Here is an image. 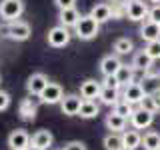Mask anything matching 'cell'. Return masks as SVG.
Here are the masks:
<instances>
[{"instance_id":"cell-8","label":"cell","mask_w":160,"mask_h":150,"mask_svg":"<svg viewBox=\"0 0 160 150\" xmlns=\"http://www.w3.org/2000/svg\"><path fill=\"white\" fill-rule=\"evenodd\" d=\"M144 96H146V94H144V90H142V86H140V82H132V84H128V86H124L122 100H124V102H128L130 106L140 104Z\"/></svg>"},{"instance_id":"cell-14","label":"cell","mask_w":160,"mask_h":150,"mask_svg":"<svg viewBox=\"0 0 160 150\" xmlns=\"http://www.w3.org/2000/svg\"><path fill=\"white\" fill-rule=\"evenodd\" d=\"M52 142H54V136L48 130H38V132H34L32 138H30V146L40 148V150H48L52 146Z\"/></svg>"},{"instance_id":"cell-21","label":"cell","mask_w":160,"mask_h":150,"mask_svg":"<svg viewBox=\"0 0 160 150\" xmlns=\"http://www.w3.org/2000/svg\"><path fill=\"white\" fill-rule=\"evenodd\" d=\"M58 20H60V26L64 28H70V26H76L78 20H80V12L76 8H68V10H60L58 14Z\"/></svg>"},{"instance_id":"cell-19","label":"cell","mask_w":160,"mask_h":150,"mask_svg":"<svg viewBox=\"0 0 160 150\" xmlns=\"http://www.w3.org/2000/svg\"><path fill=\"white\" fill-rule=\"evenodd\" d=\"M120 136H122V146L128 150H136L142 146V134L138 130H124Z\"/></svg>"},{"instance_id":"cell-30","label":"cell","mask_w":160,"mask_h":150,"mask_svg":"<svg viewBox=\"0 0 160 150\" xmlns=\"http://www.w3.org/2000/svg\"><path fill=\"white\" fill-rule=\"evenodd\" d=\"M110 12H112V18H124L126 16V2L124 0H114L112 6H110Z\"/></svg>"},{"instance_id":"cell-3","label":"cell","mask_w":160,"mask_h":150,"mask_svg":"<svg viewBox=\"0 0 160 150\" xmlns=\"http://www.w3.org/2000/svg\"><path fill=\"white\" fill-rule=\"evenodd\" d=\"M30 34H32L30 24L28 22H22V20L8 22V26H6V36L10 40H18V42H22V40H28L30 38Z\"/></svg>"},{"instance_id":"cell-9","label":"cell","mask_w":160,"mask_h":150,"mask_svg":"<svg viewBox=\"0 0 160 150\" xmlns=\"http://www.w3.org/2000/svg\"><path fill=\"white\" fill-rule=\"evenodd\" d=\"M80 106H82V98L78 94H66L60 102V108H62V114L66 116H78Z\"/></svg>"},{"instance_id":"cell-37","label":"cell","mask_w":160,"mask_h":150,"mask_svg":"<svg viewBox=\"0 0 160 150\" xmlns=\"http://www.w3.org/2000/svg\"><path fill=\"white\" fill-rule=\"evenodd\" d=\"M102 86H106V88H120V84H118V80H116V76H106L104 78V84Z\"/></svg>"},{"instance_id":"cell-10","label":"cell","mask_w":160,"mask_h":150,"mask_svg":"<svg viewBox=\"0 0 160 150\" xmlns=\"http://www.w3.org/2000/svg\"><path fill=\"white\" fill-rule=\"evenodd\" d=\"M46 86H48V78L44 76L42 72H34L26 82V90H28L30 96H40Z\"/></svg>"},{"instance_id":"cell-32","label":"cell","mask_w":160,"mask_h":150,"mask_svg":"<svg viewBox=\"0 0 160 150\" xmlns=\"http://www.w3.org/2000/svg\"><path fill=\"white\" fill-rule=\"evenodd\" d=\"M144 52H146L152 60H158L160 58V38L154 40V42H148L146 48H144Z\"/></svg>"},{"instance_id":"cell-39","label":"cell","mask_w":160,"mask_h":150,"mask_svg":"<svg viewBox=\"0 0 160 150\" xmlns=\"http://www.w3.org/2000/svg\"><path fill=\"white\" fill-rule=\"evenodd\" d=\"M28 150H40V148H34V146H28Z\"/></svg>"},{"instance_id":"cell-40","label":"cell","mask_w":160,"mask_h":150,"mask_svg":"<svg viewBox=\"0 0 160 150\" xmlns=\"http://www.w3.org/2000/svg\"><path fill=\"white\" fill-rule=\"evenodd\" d=\"M150 2H154V4H160V0H150Z\"/></svg>"},{"instance_id":"cell-34","label":"cell","mask_w":160,"mask_h":150,"mask_svg":"<svg viewBox=\"0 0 160 150\" xmlns=\"http://www.w3.org/2000/svg\"><path fill=\"white\" fill-rule=\"evenodd\" d=\"M8 106H10V94L4 92V90H0V112L6 110Z\"/></svg>"},{"instance_id":"cell-36","label":"cell","mask_w":160,"mask_h":150,"mask_svg":"<svg viewBox=\"0 0 160 150\" xmlns=\"http://www.w3.org/2000/svg\"><path fill=\"white\" fill-rule=\"evenodd\" d=\"M56 2V6L60 10H68V8H76L74 4H76V0H54Z\"/></svg>"},{"instance_id":"cell-17","label":"cell","mask_w":160,"mask_h":150,"mask_svg":"<svg viewBox=\"0 0 160 150\" xmlns=\"http://www.w3.org/2000/svg\"><path fill=\"white\" fill-rule=\"evenodd\" d=\"M140 86H142L144 94H156L160 90V74L158 72H146V76L142 78V82H140Z\"/></svg>"},{"instance_id":"cell-2","label":"cell","mask_w":160,"mask_h":150,"mask_svg":"<svg viewBox=\"0 0 160 150\" xmlns=\"http://www.w3.org/2000/svg\"><path fill=\"white\" fill-rule=\"evenodd\" d=\"M24 12V2L22 0H2L0 2V16L6 22H14L22 16Z\"/></svg>"},{"instance_id":"cell-5","label":"cell","mask_w":160,"mask_h":150,"mask_svg":"<svg viewBox=\"0 0 160 150\" xmlns=\"http://www.w3.org/2000/svg\"><path fill=\"white\" fill-rule=\"evenodd\" d=\"M38 98H40L42 104H58V102H62V98H64V90L56 82H48V86L42 90V94H40Z\"/></svg>"},{"instance_id":"cell-25","label":"cell","mask_w":160,"mask_h":150,"mask_svg":"<svg viewBox=\"0 0 160 150\" xmlns=\"http://www.w3.org/2000/svg\"><path fill=\"white\" fill-rule=\"evenodd\" d=\"M98 114H100V106L94 100H82V106H80V112H78L80 118H94Z\"/></svg>"},{"instance_id":"cell-12","label":"cell","mask_w":160,"mask_h":150,"mask_svg":"<svg viewBox=\"0 0 160 150\" xmlns=\"http://www.w3.org/2000/svg\"><path fill=\"white\" fill-rule=\"evenodd\" d=\"M120 66H122V62H120V58L116 54H108V56H104L100 60V72L104 74V78L106 76H116Z\"/></svg>"},{"instance_id":"cell-26","label":"cell","mask_w":160,"mask_h":150,"mask_svg":"<svg viewBox=\"0 0 160 150\" xmlns=\"http://www.w3.org/2000/svg\"><path fill=\"white\" fill-rule=\"evenodd\" d=\"M100 102L106 104V106H114L116 102H120V92L116 88H106L102 86V92H100Z\"/></svg>"},{"instance_id":"cell-1","label":"cell","mask_w":160,"mask_h":150,"mask_svg":"<svg viewBox=\"0 0 160 150\" xmlns=\"http://www.w3.org/2000/svg\"><path fill=\"white\" fill-rule=\"evenodd\" d=\"M98 30H100V24L90 16V14H86V16H80L78 24L74 26V34H76L80 40H92L98 34Z\"/></svg>"},{"instance_id":"cell-24","label":"cell","mask_w":160,"mask_h":150,"mask_svg":"<svg viewBox=\"0 0 160 150\" xmlns=\"http://www.w3.org/2000/svg\"><path fill=\"white\" fill-rule=\"evenodd\" d=\"M142 148L144 150H160V132L148 130L142 136Z\"/></svg>"},{"instance_id":"cell-18","label":"cell","mask_w":160,"mask_h":150,"mask_svg":"<svg viewBox=\"0 0 160 150\" xmlns=\"http://www.w3.org/2000/svg\"><path fill=\"white\" fill-rule=\"evenodd\" d=\"M36 112H38V104L32 100V96L24 98L22 102H20L18 114H20V118H22V120H34V118H36Z\"/></svg>"},{"instance_id":"cell-28","label":"cell","mask_w":160,"mask_h":150,"mask_svg":"<svg viewBox=\"0 0 160 150\" xmlns=\"http://www.w3.org/2000/svg\"><path fill=\"white\" fill-rule=\"evenodd\" d=\"M102 144H104V150H120V148H122V136L110 132L108 136H104Z\"/></svg>"},{"instance_id":"cell-13","label":"cell","mask_w":160,"mask_h":150,"mask_svg":"<svg viewBox=\"0 0 160 150\" xmlns=\"http://www.w3.org/2000/svg\"><path fill=\"white\" fill-rule=\"evenodd\" d=\"M100 92H102V84L96 82V80H84L82 84H80V96L82 100H92V98H98Z\"/></svg>"},{"instance_id":"cell-38","label":"cell","mask_w":160,"mask_h":150,"mask_svg":"<svg viewBox=\"0 0 160 150\" xmlns=\"http://www.w3.org/2000/svg\"><path fill=\"white\" fill-rule=\"evenodd\" d=\"M152 96H154V102H156V108L160 110V90H158L156 94H152Z\"/></svg>"},{"instance_id":"cell-27","label":"cell","mask_w":160,"mask_h":150,"mask_svg":"<svg viewBox=\"0 0 160 150\" xmlns=\"http://www.w3.org/2000/svg\"><path fill=\"white\" fill-rule=\"evenodd\" d=\"M132 50H134V44H132L130 38H118L116 42H114V52H116V56L118 54H130Z\"/></svg>"},{"instance_id":"cell-35","label":"cell","mask_w":160,"mask_h":150,"mask_svg":"<svg viewBox=\"0 0 160 150\" xmlns=\"http://www.w3.org/2000/svg\"><path fill=\"white\" fill-rule=\"evenodd\" d=\"M62 150H86V144L80 142V140H72V142H68Z\"/></svg>"},{"instance_id":"cell-31","label":"cell","mask_w":160,"mask_h":150,"mask_svg":"<svg viewBox=\"0 0 160 150\" xmlns=\"http://www.w3.org/2000/svg\"><path fill=\"white\" fill-rule=\"evenodd\" d=\"M138 108L140 110H144V112H150V114H154L156 112V102H154V96H150V94H146V96L142 98V102L138 104Z\"/></svg>"},{"instance_id":"cell-33","label":"cell","mask_w":160,"mask_h":150,"mask_svg":"<svg viewBox=\"0 0 160 150\" xmlns=\"http://www.w3.org/2000/svg\"><path fill=\"white\" fill-rule=\"evenodd\" d=\"M146 20H150V22H154V24L160 26V4H154V6L148 10V18Z\"/></svg>"},{"instance_id":"cell-41","label":"cell","mask_w":160,"mask_h":150,"mask_svg":"<svg viewBox=\"0 0 160 150\" xmlns=\"http://www.w3.org/2000/svg\"><path fill=\"white\" fill-rule=\"evenodd\" d=\"M120 150H128V148H124V146H122V148H120Z\"/></svg>"},{"instance_id":"cell-15","label":"cell","mask_w":160,"mask_h":150,"mask_svg":"<svg viewBox=\"0 0 160 150\" xmlns=\"http://www.w3.org/2000/svg\"><path fill=\"white\" fill-rule=\"evenodd\" d=\"M132 68L140 74H146V72H150V68H152V58H150L144 50H138L132 58Z\"/></svg>"},{"instance_id":"cell-6","label":"cell","mask_w":160,"mask_h":150,"mask_svg":"<svg viewBox=\"0 0 160 150\" xmlns=\"http://www.w3.org/2000/svg\"><path fill=\"white\" fill-rule=\"evenodd\" d=\"M70 42V32L64 26H54L48 32V44L52 48H64Z\"/></svg>"},{"instance_id":"cell-23","label":"cell","mask_w":160,"mask_h":150,"mask_svg":"<svg viewBox=\"0 0 160 150\" xmlns=\"http://www.w3.org/2000/svg\"><path fill=\"white\" fill-rule=\"evenodd\" d=\"M90 16L96 20L98 24L108 22V20L112 18V12H110V4H96V6L90 10Z\"/></svg>"},{"instance_id":"cell-16","label":"cell","mask_w":160,"mask_h":150,"mask_svg":"<svg viewBox=\"0 0 160 150\" xmlns=\"http://www.w3.org/2000/svg\"><path fill=\"white\" fill-rule=\"evenodd\" d=\"M140 38L144 40V42H154V40L160 38V26L154 22H150V20H144L142 26H140Z\"/></svg>"},{"instance_id":"cell-11","label":"cell","mask_w":160,"mask_h":150,"mask_svg":"<svg viewBox=\"0 0 160 150\" xmlns=\"http://www.w3.org/2000/svg\"><path fill=\"white\" fill-rule=\"evenodd\" d=\"M152 122H154V114L144 112V110H140V108H136L132 112V116H130V124L136 130H146V128L152 126Z\"/></svg>"},{"instance_id":"cell-20","label":"cell","mask_w":160,"mask_h":150,"mask_svg":"<svg viewBox=\"0 0 160 150\" xmlns=\"http://www.w3.org/2000/svg\"><path fill=\"white\" fill-rule=\"evenodd\" d=\"M116 80L120 86H128V84L136 82V70L132 68V64H122L116 72Z\"/></svg>"},{"instance_id":"cell-22","label":"cell","mask_w":160,"mask_h":150,"mask_svg":"<svg viewBox=\"0 0 160 150\" xmlns=\"http://www.w3.org/2000/svg\"><path fill=\"white\" fill-rule=\"evenodd\" d=\"M126 122H128V120H124L122 116H118V114H114V112H110L108 116H106V128H108L112 134L124 132V128H126Z\"/></svg>"},{"instance_id":"cell-7","label":"cell","mask_w":160,"mask_h":150,"mask_svg":"<svg viewBox=\"0 0 160 150\" xmlns=\"http://www.w3.org/2000/svg\"><path fill=\"white\" fill-rule=\"evenodd\" d=\"M8 146L10 150H28L30 146V134L26 132V130H12L8 136Z\"/></svg>"},{"instance_id":"cell-42","label":"cell","mask_w":160,"mask_h":150,"mask_svg":"<svg viewBox=\"0 0 160 150\" xmlns=\"http://www.w3.org/2000/svg\"><path fill=\"white\" fill-rule=\"evenodd\" d=\"M112 2H114V0H112Z\"/></svg>"},{"instance_id":"cell-4","label":"cell","mask_w":160,"mask_h":150,"mask_svg":"<svg viewBox=\"0 0 160 150\" xmlns=\"http://www.w3.org/2000/svg\"><path fill=\"white\" fill-rule=\"evenodd\" d=\"M148 6L142 0H126V18L132 22H144V18H148Z\"/></svg>"},{"instance_id":"cell-29","label":"cell","mask_w":160,"mask_h":150,"mask_svg":"<svg viewBox=\"0 0 160 150\" xmlns=\"http://www.w3.org/2000/svg\"><path fill=\"white\" fill-rule=\"evenodd\" d=\"M134 108L130 106L128 102H124V100H120V102L114 104V114H118V116H122L124 120H130V116H132Z\"/></svg>"}]
</instances>
